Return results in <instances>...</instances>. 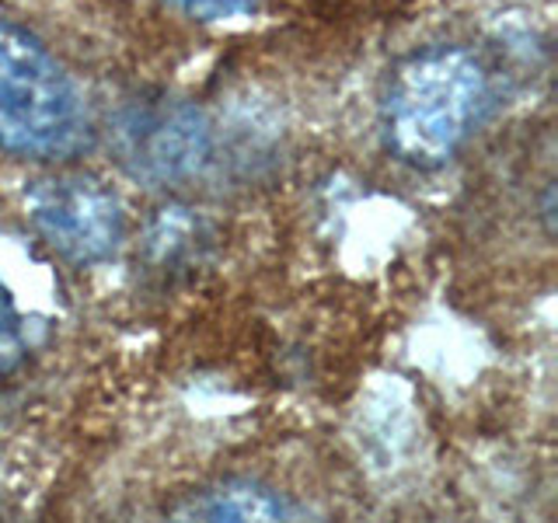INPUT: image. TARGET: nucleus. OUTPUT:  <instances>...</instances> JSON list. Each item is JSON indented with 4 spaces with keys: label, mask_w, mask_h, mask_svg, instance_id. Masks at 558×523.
<instances>
[{
    "label": "nucleus",
    "mask_w": 558,
    "mask_h": 523,
    "mask_svg": "<svg viewBox=\"0 0 558 523\" xmlns=\"http://www.w3.org/2000/svg\"><path fill=\"white\" fill-rule=\"evenodd\" d=\"M171 4L189 17H199V22H223V17L258 11V0H171Z\"/></svg>",
    "instance_id": "6e6552de"
},
{
    "label": "nucleus",
    "mask_w": 558,
    "mask_h": 523,
    "mask_svg": "<svg viewBox=\"0 0 558 523\" xmlns=\"http://www.w3.org/2000/svg\"><path fill=\"white\" fill-rule=\"evenodd\" d=\"M112 147L136 182L150 188L185 185L214 161V126L185 98H133L112 119Z\"/></svg>",
    "instance_id": "7ed1b4c3"
},
{
    "label": "nucleus",
    "mask_w": 558,
    "mask_h": 523,
    "mask_svg": "<svg viewBox=\"0 0 558 523\" xmlns=\"http://www.w3.org/2000/svg\"><path fill=\"white\" fill-rule=\"evenodd\" d=\"M25 217L49 248L74 266L112 258L126 238V217L116 192L92 174H49L32 182Z\"/></svg>",
    "instance_id": "20e7f679"
},
{
    "label": "nucleus",
    "mask_w": 558,
    "mask_h": 523,
    "mask_svg": "<svg viewBox=\"0 0 558 523\" xmlns=\"http://www.w3.org/2000/svg\"><path fill=\"white\" fill-rule=\"evenodd\" d=\"M22 356H25L22 318H17V307L11 301V293L0 287V374L11 370V366Z\"/></svg>",
    "instance_id": "0eeeda50"
},
{
    "label": "nucleus",
    "mask_w": 558,
    "mask_h": 523,
    "mask_svg": "<svg viewBox=\"0 0 558 523\" xmlns=\"http://www.w3.org/2000/svg\"><path fill=\"white\" fill-rule=\"evenodd\" d=\"M95 126L81 84L11 17H0V150L63 161L92 144Z\"/></svg>",
    "instance_id": "f03ea898"
},
{
    "label": "nucleus",
    "mask_w": 558,
    "mask_h": 523,
    "mask_svg": "<svg viewBox=\"0 0 558 523\" xmlns=\"http://www.w3.org/2000/svg\"><path fill=\"white\" fill-rule=\"evenodd\" d=\"M214 241L209 223L189 206H165L147 223L144 234V252L154 269H182L189 262H199L203 252Z\"/></svg>",
    "instance_id": "423d86ee"
},
{
    "label": "nucleus",
    "mask_w": 558,
    "mask_h": 523,
    "mask_svg": "<svg viewBox=\"0 0 558 523\" xmlns=\"http://www.w3.org/2000/svg\"><path fill=\"white\" fill-rule=\"evenodd\" d=\"M493 112V81L464 46H433L405 60L380 101L388 147L409 165H444Z\"/></svg>",
    "instance_id": "f257e3e1"
},
{
    "label": "nucleus",
    "mask_w": 558,
    "mask_h": 523,
    "mask_svg": "<svg viewBox=\"0 0 558 523\" xmlns=\"http://www.w3.org/2000/svg\"><path fill=\"white\" fill-rule=\"evenodd\" d=\"M179 520H301L307 510H301L293 499H287L276 488H266L258 482H223L199 492L196 499H189L182 510H174Z\"/></svg>",
    "instance_id": "39448f33"
}]
</instances>
